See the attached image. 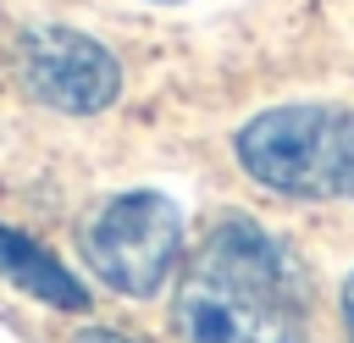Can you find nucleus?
I'll use <instances>...</instances> for the list:
<instances>
[{
	"label": "nucleus",
	"mask_w": 354,
	"mask_h": 343,
	"mask_svg": "<svg viewBox=\"0 0 354 343\" xmlns=\"http://www.w3.org/2000/svg\"><path fill=\"white\" fill-rule=\"evenodd\" d=\"M177 332L183 343H304V277L293 254L260 221H216L183 271Z\"/></svg>",
	"instance_id": "f257e3e1"
},
{
	"label": "nucleus",
	"mask_w": 354,
	"mask_h": 343,
	"mask_svg": "<svg viewBox=\"0 0 354 343\" xmlns=\"http://www.w3.org/2000/svg\"><path fill=\"white\" fill-rule=\"evenodd\" d=\"M238 166L288 199H348L354 188V111L277 105L238 127Z\"/></svg>",
	"instance_id": "f03ea898"
},
{
	"label": "nucleus",
	"mask_w": 354,
	"mask_h": 343,
	"mask_svg": "<svg viewBox=\"0 0 354 343\" xmlns=\"http://www.w3.org/2000/svg\"><path fill=\"white\" fill-rule=\"evenodd\" d=\"M177 254H183V216L155 188H133V194L105 199L83 227L88 271L127 299H149L155 288H166Z\"/></svg>",
	"instance_id": "7ed1b4c3"
},
{
	"label": "nucleus",
	"mask_w": 354,
	"mask_h": 343,
	"mask_svg": "<svg viewBox=\"0 0 354 343\" xmlns=\"http://www.w3.org/2000/svg\"><path fill=\"white\" fill-rule=\"evenodd\" d=\"M17 72H22V83L39 105L66 111V116H94L122 94L116 55L100 39L77 33V28H61V22H39V28L22 33Z\"/></svg>",
	"instance_id": "20e7f679"
},
{
	"label": "nucleus",
	"mask_w": 354,
	"mask_h": 343,
	"mask_svg": "<svg viewBox=\"0 0 354 343\" xmlns=\"http://www.w3.org/2000/svg\"><path fill=\"white\" fill-rule=\"evenodd\" d=\"M0 277L17 282L22 293L55 304V310H83V304H88L83 282H77L55 254H44L33 238H22V232H11V227H0Z\"/></svg>",
	"instance_id": "39448f33"
},
{
	"label": "nucleus",
	"mask_w": 354,
	"mask_h": 343,
	"mask_svg": "<svg viewBox=\"0 0 354 343\" xmlns=\"http://www.w3.org/2000/svg\"><path fill=\"white\" fill-rule=\"evenodd\" d=\"M72 343H127V337H122V332H105V326H83Z\"/></svg>",
	"instance_id": "423d86ee"
},
{
	"label": "nucleus",
	"mask_w": 354,
	"mask_h": 343,
	"mask_svg": "<svg viewBox=\"0 0 354 343\" xmlns=\"http://www.w3.org/2000/svg\"><path fill=\"white\" fill-rule=\"evenodd\" d=\"M343 326H348V343H354V277L343 282Z\"/></svg>",
	"instance_id": "0eeeda50"
},
{
	"label": "nucleus",
	"mask_w": 354,
	"mask_h": 343,
	"mask_svg": "<svg viewBox=\"0 0 354 343\" xmlns=\"http://www.w3.org/2000/svg\"><path fill=\"white\" fill-rule=\"evenodd\" d=\"M348 199H354V188H348Z\"/></svg>",
	"instance_id": "6e6552de"
}]
</instances>
